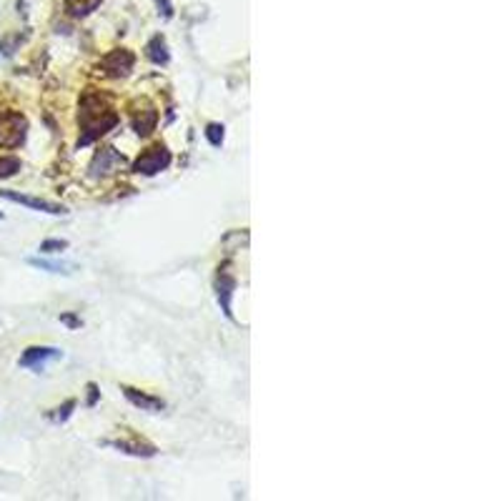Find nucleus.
Returning a JSON list of instances; mask_svg holds the SVG:
<instances>
[{"instance_id":"9","label":"nucleus","mask_w":501,"mask_h":501,"mask_svg":"<svg viewBox=\"0 0 501 501\" xmlns=\"http://www.w3.org/2000/svg\"><path fill=\"white\" fill-rule=\"evenodd\" d=\"M123 394H125V399H128V401H131L136 408H141V411L158 413V411H163V408H166L163 399L151 396V394H146V391H138V389H133V386H123Z\"/></svg>"},{"instance_id":"13","label":"nucleus","mask_w":501,"mask_h":501,"mask_svg":"<svg viewBox=\"0 0 501 501\" xmlns=\"http://www.w3.org/2000/svg\"><path fill=\"white\" fill-rule=\"evenodd\" d=\"M146 53H148V58H151V63H156V65H166V63L171 60V53H168V46L161 36L148 41Z\"/></svg>"},{"instance_id":"4","label":"nucleus","mask_w":501,"mask_h":501,"mask_svg":"<svg viewBox=\"0 0 501 501\" xmlns=\"http://www.w3.org/2000/svg\"><path fill=\"white\" fill-rule=\"evenodd\" d=\"M133 65H136V56L131 51H125V48H115L100 60V70L108 78H125L133 70Z\"/></svg>"},{"instance_id":"22","label":"nucleus","mask_w":501,"mask_h":501,"mask_svg":"<svg viewBox=\"0 0 501 501\" xmlns=\"http://www.w3.org/2000/svg\"><path fill=\"white\" fill-rule=\"evenodd\" d=\"M0 218H3V213H0Z\"/></svg>"},{"instance_id":"14","label":"nucleus","mask_w":501,"mask_h":501,"mask_svg":"<svg viewBox=\"0 0 501 501\" xmlns=\"http://www.w3.org/2000/svg\"><path fill=\"white\" fill-rule=\"evenodd\" d=\"M103 0H65V11L73 18H85L93 11H98V6Z\"/></svg>"},{"instance_id":"2","label":"nucleus","mask_w":501,"mask_h":501,"mask_svg":"<svg viewBox=\"0 0 501 501\" xmlns=\"http://www.w3.org/2000/svg\"><path fill=\"white\" fill-rule=\"evenodd\" d=\"M28 136V120L18 110L0 113V148H21Z\"/></svg>"},{"instance_id":"18","label":"nucleus","mask_w":501,"mask_h":501,"mask_svg":"<svg viewBox=\"0 0 501 501\" xmlns=\"http://www.w3.org/2000/svg\"><path fill=\"white\" fill-rule=\"evenodd\" d=\"M68 248V241H63V238H48V241H43L41 243V253H58V250H65Z\"/></svg>"},{"instance_id":"10","label":"nucleus","mask_w":501,"mask_h":501,"mask_svg":"<svg viewBox=\"0 0 501 501\" xmlns=\"http://www.w3.org/2000/svg\"><path fill=\"white\" fill-rule=\"evenodd\" d=\"M108 446L113 449L123 451V454H131V456H143V459H151L156 456V446L151 444H143V441H128V438H118V441H105Z\"/></svg>"},{"instance_id":"15","label":"nucleus","mask_w":501,"mask_h":501,"mask_svg":"<svg viewBox=\"0 0 501 501\" xmlns=\"http://www.w3.org/2000/svg\"><path fill=\"white\" fill-rule=\"evenodd\" d=\"M21 171V158L16 156H0V178H11Z\"/></svg>"},{"instance_id":"1","label":"nucleus","mask_w":501,"mask_h":501,"mask_svg":"<svg viewBox=\"0 0 501 501\" xmlns=\"http://www.w3.org/2000/svg\"><path fill=\"white\" fill-rule=\"evenodd\" d=\"M80 138H78V148L88 146V143L98 141L100 136L115 128L118 125V115L110 108V103L98 93H85L83 100H80Z\"/></svg>"},{"instance_id":"7","label":"nucleus","mask_w":501,"mask_h":501,"mask_svg":"<svg viewBox=\"0 0 501 501\" xmlns=\"http://www.w3.org/2000/svg\"><path fill=\"white\" fill-rule=\"evenodd\" d=\"M233 291H236V278L231 276L226 268H218V276H216V298H218L221 311L226 313V319L233 321Z\"/></svg>"},{"instance_id":"3","label":"nucleus","mask_w":501,"mask_h":501,"mask_svg":"<svg viewBox=\"0 0 501 501\" xmlns=\"http://www.w3.org/2000/svg\"><path fill=\"white\" fill-rule=\"evenodd\" d=\"M168 166H171V151L166 146H151L136 158L133 173H138V176H156V173L166 171Z\"/></svg>"},{"instance_id":"12","label":"nucleus","mask_w":501,"mask_h":501,"mask_svg":"<svg viewBox=\"0 0 501 501\" xmlns=\"http://www.w3.org/2000/svg\"><path fill=\"white\" fill-rule=\"evenodd\" d=\"M28 266L41 268V271H48V273H63V276H70V273L75 271L73 263H65V261H48V258H28Z\"/></svg>"},{"instance_id":"11","label":"nucleus","mask_w":501,"mask_h":501,"mask_svg":"<svg viewBox=\"0 0 501 501\" xmlns=\"http://www.w3.org/2000/svg\"><path fill=\"white\" fill-rule=\"evenodd\" d=\"M156 123H158L156 108H151V105H148L146 110H141V115H136V118H133V131H136L138 136H148V133L156 131Z\"/></svg>"},{"instance_id":"8","label":"nucleus","mask_w":501,"mask_h":501,"mask_svg":"<svg viewBox=\"0 0 501 501\" xmlns=\"http://www.w3.org/2000/svg\"><path fill=\"white\" fill-rule=\"evenodd\" d=\"M60 359V351L53 349V346H31V349L23 351L21 361L18 364L23 366V369H33V371H41L46 364H51V361Z\"/></svg>"},{"instance_id":"20","label":"nucleus","mask_w":501,"mask_h":501,"mask_svg":"<svg viewBox=\"0 0 501 501\" xmlns=\"http://www.w3.org/2000/svg\"><path fill=\"white\" fill-rule=\"evenodd\" d=\"M88 406H95V401H98V389H95V384H88Z\"/></svg>"},{"instance_id":"5","label":"nucleus","mask_w":501,"mask_h":501,"mask_svg":"<svg viewBox=\"0 0 501 501\" xmlns=\"http://www.w3.org/2000/svg\"><path fill=\"white\" fill-rule=\"evenodd\" d=\"M123 163H125V158L120 156L115 148H100L98 153L93 156V161H90V176L93 178H100V176H110V173H115V171H120L123 168Z\"/></svg>"},{"instance_id":"21","label":"nucleus","mask_w":501,"mask_h":501,"mask_svg":"<svg viewBox=\"0 0 501 501\" xmlns=\"http://www.w3.org/2000/svg\"><path fill=\"white\" fill-rule=\"evenodd\" d=\"M60 321H63V324L73 326V329H75V326H80V321L75 319V316H68V313H65V316H60Z\"/></svg>"},{"instance_id":"19","label":"nucleus","mask_w":501,"mask_h":501,"mask_svg":"<svg viewBox=\"0 0 501 501\" xmlns=\"http://www.w3.org/2000/svg\"><path fill=\"white\" fill-rule=\"evenodd\" d=\"M156 6H158V11L163 13V18H171V16H173L171 0H156Z\"/></svg>"},{"instance_id":"17","label":"nucleus","mask_w":501,"mask_h":501,"mask_svg":"<svg viewBox=\"0 0 501 501\" xmlns=\"http://www.w3.org/2000/svg\"><path fill=\"white\" fill-rule=\"evenodd\" d=\"M206 138L213 148H218L223 143V125L221 123H209L206 125Z\"/></svg>"},{"instance_id":"16","label":"nucleus","mask_w":501,"mask_h":501,"mask_svg":"<svg viewBox=\"0 0 501 501\" xmlns=\"http://www.w3.org/2000/svg\"><path fill=\"white\" fill-rule=\"evenodd\" d=\"M73 408H75V401L70 399V401H65L63 406L53 408V411L48 413V418H51L53 423H65L70 418V413H73Z\"/></svg>"},{"instance_id":"6","label":"nucleus","mask_w":501,"mask_h":501,"mask_svg":"<svg viewBox=\"0 0 501 501\" xmlns=\"http://www.w3.org/2000/svg\"><path fill=\"white\" fill-rule=\"evenodd\" d=\"M0 199L13 201V204H21V206L33 209V211H41V213H51V216H65L68 213L65 206L51 204V201H43V199H33V196H26V194H16V191H0Z\"/></svg>"}]
</instances>
